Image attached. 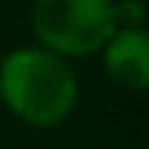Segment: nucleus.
I'll list each match as a JSON object with an SVG mask.
<instances>
[{
	"instance_id": "nucleus-1",
	"label": "nucleus",
	"mask_w": 149,
	"mask_h": 149,
	"mask_svg": "<svg viewBox=\"0 0 149 149\" xmlns=\"http://www.w3.org/2000/svg\"><path fill=\"white\" fill-rule=\"evenodd\" d=\"M0 100L31 128H55L79 104V76L70 61L40 46H22L0 61Z\"/></svg>"
},
{
	"instance_id": "nucleus-2",
	"label": "nucleus",
	"mask_w": 149,
	"mask_h": 149,
	"mask_svg": "<svg viewBox=\"0 0 149 149\" xmlns=\"http://www.w3.org/2000/svg\"><path fill=\"white\" fill-rule=\"evenodd\" d=\"M31 28L40 49L64 61L97 55L119 31L116 0H33Z\"/></svg>"
},
{
	"instance_id": "nucleus-3",
	"label": "nucleus",
	"mask_w": 149,
	"mask_h": 149,
	"mask_svg": "<svg viewBox=\"0 0 149 149\" xmlns=\"http://www.w3.org/2000/svg\"><path fill=\"white\" fill-rule=\"evenodd\" d=\"M107 76L122 91L140 94L149 85V33L146 28H119L100 49Z\"/></svg>"
},
{
	"instance_id": "nucleus-4",
	"label": "nucleus",
	"mask_w": 149,
	"mask_h": 149,
	"mask_svg": "<svg viewBox=\"0 0 149 149\" xmlns=\"http://www.w3.org/2000/svg\"><path fill=\"white\" fill-rule=\"evenodd\" d=\"M116 22L119 28H143L146 3L143 0H116Z\"/></svg>"
}]
</instances>
